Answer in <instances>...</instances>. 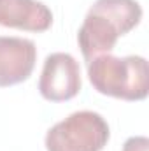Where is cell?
<instances>
[{"mask_svg":"<svg viewBox=\"0 0 149 151\" xmlns=\"http://www.w3.org/2000/svg\"><path fill=\"white\" fill-rule=\"evenodd\" d=\"M37 62L34 40L0 35V88L27 81Z\"/></svg>","mask_w":149,"mask_h":151,"instance_id":"4","label":"cell"},{"mask_svg":"<svg viewBox=\"0 0 149 151\" xmlns=\"http://www.w3.org/2000/svg\"><path fill=\"white\" fill-rule=\"evenodd\" d=\"M149 148V139L144 135H133L125 141L123 151H148Z\"/></svg>","mask_w":149,"mask_h":151,"instance_id":"8","label":"cell"},{"mask_svg":"<svg viewBox=\"0 0 149 151\" xmlns=\"http://www.w3.org/2000/svg\"><path fill=\"white\" fill-rule=\"evenodd\" d=\"M119 37L121 34L117 27L109 18L90 9L79 28L77 42H79L84 60L91 62L95 56L111 53Z\"/></svg>","mask_w":149,"mask_h":151,"instance_id":"6","label":"cell"},{"mask_svg":"<svg viewBox=\"0 0 149 151\" xmlns=\"http://www.w3.org/2000/svg\"><path fill=\"white\" fill-rule=\"evenodd\" d=\"M0 25L39 34L53 25V12L37 0H0Z\"/></svg>","mask_w":149,"mask_h":151,"instance_id":"5","label":"cell"},{"mask_svg":"<svg viewBox=\"0 0 149 151\" xmlns=\"http://www.w3.org/2000/svg\"><path fill=\"white\" fill-rule=\"evenodd\" d=\"M90 9L109 18L121 35L132 32L142 19V7L137 0H97Z\"/></svg>","mask_w":149,"mask_h":151,"instance_id":"7","label":"cell"},{"mask_svg":"<svg viewBox=\"0 0 149 151\" xmlns=\"http://www.w3.org/2000/svg\"><path fill=\"white\" fill-rule=\"evenodd\" d=\"M81 90V69L69 53H53L46 58L39 91L49 102H65L74 99Z\"/></svg>","mask_w":149,"mask_h":151,"instance_id":"3","label":"cell"},{"mask_svg":"<svg viewBox=\"0 0 149 151\" xmlns=\"http://www.w3.org/2000/svg\"><path fill=\"white\" fill-rule=\"evenodd\" d=\"M111 137L109 125L95 111H77L46 134L47 151H102Z\"/></svg>","mask_w":149,"mask_h":151,"instance_id":"2","label":"cell"},{"mask_svg":"<svg viewBox=\"0 0 149 151\" xmlns=\"http://www.w3.org/2000/svg\"><path fill=\"white\" fill-rule=\"evenodd\" d=\"M88 77L98 93L114 99L144 100L149 93V69L142 56H95L88 62Z\"/></svg>","mask_w":149,"mask_h":151,"instance_id":"1","label":"cell"}]
</instances>
